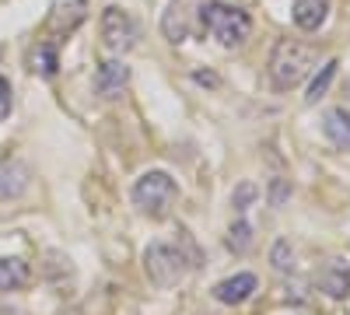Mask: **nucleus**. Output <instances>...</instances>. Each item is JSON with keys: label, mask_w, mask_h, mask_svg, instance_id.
I'll return each mask as SVG.
<instances>
[{"label": "nucleus", "mask_w": 350, "mask_h": 315, "mask_svg": "<svg viewBox=\"0 0 350 315\" xmlns=\"http://www.w3.org/2000/svg\"><path fill=\"white\" fill-rule=\"evenodd\" d=\"M102 42L112 53H126L137 46V21L123 8H105L102 11Z\"/></svg>", "instance_id": "39448f33"}, {"label": "nucleus", "mask_w": 350, "mask_h": 315, "mask_svg": "<svg viewBox=\"0 0 350 315\" xmlns=\"http://www.w3.org/2000/svg\"><path fill=\"white\" fill-rule=\"evenodd\" d=\"M336 67H340L336 60H326V64H323V70L315 74V81L308 84V95H305V102H308V105H315L319 98L326 95V88H329V81L336 77Z\"/></svg>", "instance_id": "2eb2a0df"}, {"label": "nucleus", "mask_w": 350, "mask_h": 315, "mask_svg": "<svg viewBox=\"0 0 350 315\" xmlns=\"http://www.w3.org/2000/svg\"><path fill=\"white\" fill-rule=\"evenodd\" d=\"M28 263L18 260V256H0V295H11V291H21L28 284Z\"/></svg>", "instance_id": "4468645a"}, {"label": "nucleus", "mask_w": 350, "mask_h": 315, "mask_svg": "<svg viewBox=\"0 0 350 315\" xmlns=\"http://www.w3.org/2000/svg\"><path fill=\"white\" fill-rule=\"evenodd\" d=\"M315 67V49L298 42V39H280L270 53V81L277 92H291L312 74Z\"/></svg>", "instance_id": "f257e3e1"}, {"label": "nucleus", "mask_w": 350, "mask_h": 315, "mask_svg": "<svg viewBox=\"0 0 350 315\" xmlns=\"http://www.w3.org/2000/svg\"><path fill=\"white\" fill-rule=\"evenodd\" d=\"M315 288L333 301H350V266L343 260H329L315 270Z\"/></svg>", "instance_id": "423d86ee"}, {"label": "nucleus", "mask_w": 350, "mask_h": 315, "mask_svg": "<svg viewBox=\"0 0 350 315\" xmlns=\"http://www.w3.org/2000/svg\"><path fill=\"white\" fill-rule=\"evenodd\" d=\"M200 21L207 28V36L217 39L224 49H235L252 36V18L235 8V4H221V0H211V4L200 8Z\"/></svg>", "instance_id": "7ed1b4c3"}, {"label": "nucleus", "mask_w": 350, "mask_h": 315, "mask_svg": "<svg viewBox=\"0 0 350 315\" xmlns=\"http://www.w3.org/2000/svg\"><path fill=\"white\" fill-rule=\"evenodd\" d=\"M28 70L39 77H56V70H60V49H56L53 39H42L28 49Z\"/></svg>", "instance_id": "9b49d317"}, {"label": "nucleus", "mask_w": 350, "mask_h": 315, "mask_svg": "<svg viewBox=\"0 0 350 315\" xmlns=\"http://www.w3.org/2000/svg\"><path fill=\"white\" fill-rule=\"evenodd\" d=\"M193 266H200V256H186L183 245L154 242L144 249V273L154 288H175Z\"/></svg>", "instance_id": "f03ea898"}, {"label": "nucleus", "mask_w": 350, "mask_h": 315, "mask_svg": "<svg viewBox=\"0 0 350 315\" xmlns=\"http://www.w3.org/2000/svg\"><path fill=\"white\" fill-rule=\"evenodd\" d=\"M273 270L277 273H291V270H295V249H291L287 238H277V245H273Z\"/></svg>", "instance_id": "f3484780"}, {"label": "nucleus", "mask_w": 350, "mask_h": 315, "mask_svg": "<svg viewBox=\"0 0 350 315\" xmlns=\"http://www.w3.org/2000/svg\"><path fill=\"white\" fill-rule=\"evenodd\" d=\"M11 116V84H8V77L0 74V123H4Z\"/></svg>", "instance_id": "6ab92c4d"}, {"label": "nucleus", "mask_w": 350, "mask_h": 315, "mask_svg": "<svg viewBox=\"0 0 350 315\" xmlns=\"http://www.w3.org/2000/svg\"><path fill=\"white\" fill-rule=\"evenodd\" d=\"M231 200H235V210H245V207L252 204V200H256V186H252V182H242Z\"/></svg>", "instance_id": "a211bd4d"}, {"label": "nucleus", "mask_w": 350, "mask_h": 315, "mask_svg": "<svg viewBox=\"0 0 350 315\" xmlns=\"http://www.w3.org/2000/svg\"><path fill=\"white\" fill-rule=\"evenodd\" d=\"M175 200H179V186H175V179L168 172H144L133 182V207L154 221L172 214Z\"/></svg>", "instance_id": "20e7f679"}, {"label": "nucleus", "mask_w": 350, "mask_h": 315, "mask_svg": "<svg viewBox=\"0 0 350 315\" xmlns=\"http://www.w3.org/2000/svg\"><path fill=\"white\" fill-rule=\"evenodd\" d=\"M249 245H252V228H249V221H235L228 228V249L231 252H249Z\"/></svg>", "instance_id": "dca6fc26"}, {"label": "nucleus", "mask_w": 350, "mask_h": 315, "mask_svg": "<svg viewBox=\"0 0 350 315\" xmlns=\"http://www.w3.org/2000/svg\"><path fill=\"white\" fill-rule=\"evenodd\" d=\"M126 84H130V67L120 64V60H105L98 64L95 70V95L102 98H120L126 92Z\"/></svg>", "instance_id": "6e6552de"}, {"label": "nucleus", "mask_w": 350, "mask_h": 315, "mask_svg": "<svg viewBox=\"0 0 350 315\" xmlns=\"http://www.w3.org/2000/svg\"><path fill=\"white\" fill-rule=\"evenodd\" d=\"M326 18H329V0H295V8H291V21H295L301 32L323 28Z\"/></svg>", "instance_id": "9d476101"}, {"label": "nucleus", "mask_w": 350, "mask_h": 315, "mask_svg": "<svg viewBox=\"0 0 350 315\" xmlns=\"http://www.w3.org/2000/svg\"><path fill=\"white\" fill-rule=\"evenodd\" d=\"M196 81H200V84H211V88L217 84V77H214V74H196Z\"/></svg>", "instance_id": "aec40b11"}, {"label": "nucleus", "mask_w": 350, "mask_h": 315, "mask_svg": "<svg viewBox=\"0 0 350 315\" xmlns=\"http://www.w3.org/2000/svg\"><path fill=\"white\" fill-rule=\"evenodd\" d=\"M323 133L333 148L350 154V112L347 109H329L326 120H323Z\"/></svg>", "instance_id": "ddd939ff"}, {"label": "nucleus", "mask_w": 350, "mask_h": 315, "mask_svg": "<svg viewBox=\"0 0 350 315\" xmlns=\"http://www.w3.org/2000/svg\"><path fill=\"white\" fill-rule=\"evenodd\" d=\"M256 288H259L256 273H235V277H228V280L217 284L214 298H217L221 305H242V301H249V298L256 295Z\"/></svg>", "instance_id": "1a4fd4ad"}, {"label": "nucleus", "mask_w": 350, "mask_h": 315, "mask_svg": "<svg viewBox=\"0 0 350 315\" xmlns=\"http://www.w3.org/2000/svg\"><path fill=\"white\" fill-rule=\"evenodd\" d=\"M196 14H200V11L189 8V0H172L168 11H165V18H161V36H165L172 46L186 42V39L193 36V18H196Z\"/></svg>", "instance_id": "0eeeda50"}, {"label": "nucleus", "mask_w": 350, "mask_h": 315, "mask_svg": "<svg viewBox=\"0 0 350 315\" xmlns=\"http://www.w3.org/2000/svg\"><path fill=\"white\" fill-rule=\"evenodd\" d=\"M25 186H28V168H25L21 161H14V158L0 161V200L21 196Z\"/></svg>", "instance_id": "f8f14e48"}]
</instances>
